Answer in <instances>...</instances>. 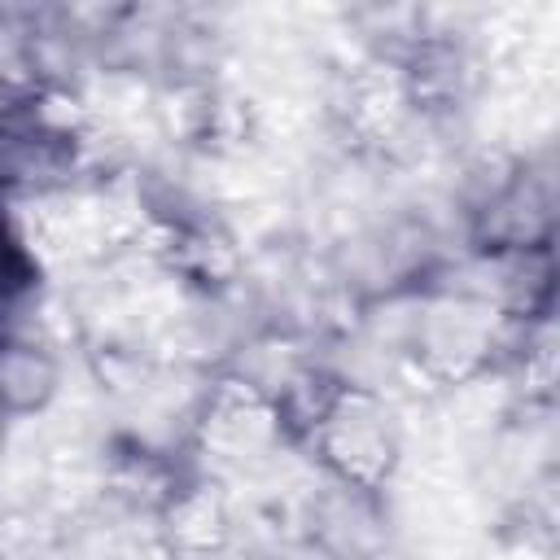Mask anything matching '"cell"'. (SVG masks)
I'll return each instance as SVG.
<instances>
[{"mask_svg":"<svg viewBox=\"0 0 560 560\" xmlns=\"http://www.w3.org/2000/svg\"><path fill=\"white\" fill-rule=\"evenodd\" d=\"M26 280V262L18 254V245L9 241L4 223H0V284H22Z\"/></svg>","mask_w":560,"mask_h":560,"instance_id":"6da1fadb","label":"cell"}]
</instances>
